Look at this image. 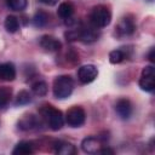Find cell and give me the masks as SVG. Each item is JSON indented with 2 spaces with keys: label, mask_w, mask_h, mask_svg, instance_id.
Instances as JSON below:
<instances>
[{
  "label": "cell",
  "mask_w": 155,
  "mask_h": 155,
  "mask_svg": "<svg viewBox=\"0 0 155 155\" xmlns=\"http://www.w3.org/2000/svg\"><path fill=\"white\" fill-rule=\"evenodd\" d=\"M57 15L62 18V19H70L71 16L74 15V6L71 2H62L58 6L57 10Z\"/></svg>",
  "instance_id": "2e32d148"
},
{
  "label": "cell",
  "mask_w": 155,
  "mask_h": 155,
  "mask_svg": "<svg viewBox=\"0 0 155 155\" xmlns=\"http://www.w3.org/2000/svg\"><path fill=\"white\" fill-rule=\"evenodd\" d=\"M33 153H34V145L31 142H27V140L18 142L12 150L13 155H28Z\"/></svg>",
  "instance_id": "9a60e30c"
},
{
  "label": "cell",
  "mask_w": 155,
  "mask_h": 155,
  "mask_svg": "<svg viewBox=\"0 0 155 155\" xmlns=\"http://www.w3.org/2000/svg\"><path fill=\"white\" fill-rule=\"evenodd\" d=\"M47 90H48L47 84H46L45 81H42V80H39V81H36V82H34V84L31 85V91H33V93H34L35 96H39V97L46 96Z\"/></svg>",
  "instance_id": "d6986e66"
},
{
  "label": "cell",
  "mask_w": 155,
  "mask_h": 155,
  "mask_svg": "<svg viewBox=\"0 0 155 155\" xmlns=\"http://www.w3.org/2000/svg\"><path fill=\"white\" fill-rule=\"evenodd\" d=\"M39 44L45 51H48V52H56L62 48L61 41L52 35H42L40 38Z\"/></svg>",
  "instance_id": "8fae6325"
},
{
  "label": "cell",
  "mask_w": 155,
  "mask_h": 155,
  "mask_svg": "<svg viewBox=\"0 0 155 155\" xmlns=\"http://www.w3.org/2000/svg\"><path fill=\"white\" fill-rule=\"evenodd\" d=\"M103 147V142L99 137H86L81 142V149L87 154H97Z\"/></svg>",
  "instance_id": "ba28073f"
},
{
  "label": "cell",
  "mask_w": 155,
  "mask_h": 155,
  "mask_svg": "<svg viewBox=\"0 0 155 155\" xmlns=\"http://www.w3.org/2000/svg\"><path fill=\"white\" fill-rule=\"evenodd\" d=\"M40 114L42 115V117L46 120L48 127L52 131H58L63 127L64 125V116L62 114V111L50 104L44 105L40 109Z\"/></svg>",
  "instance_id": "6da1fadb"
},
{
  "label": "cell",
  "mask_w": 155,
  "mask_h": 155,
  "mask_svg": "<svg viewBox=\"0 0 155 155\" xmlns=\"http://www.w3.org/2000/svg\"><path fill=\"white\" fill-rule=\"evenodd\" d=\"M125 58H127V53L125 52V50H114L109 53V61L111 64H119Z\"/></svg>",
  "instance_id": "7402d4cb"
},
{
  "label": "cell",
  "mask_w": 155,
  "mask_h": 155,
  "mask_svg": "<svg viewBox=\"0 0 155 155\" xmlns=\"http://www.w3.org/2000/svg\"><path fill=\"white\" fill-rule=\"evenodd\" d=\"M115 111L120 119L128 120L133 113V108H132L131 102L127 98H120L115 103Z\"/></svg>",
  "instance_id": "52a82bcc"
},
{
  "label": "cell",
  "mask_w": 155,
  "mask_h": 155,
  "mask_svg": "<svg viewBox=\"0 0 155 155\" xmlns=\"http://www.w3.org/2000/svg\"><path fill=\"white\" fill-rule=\"evenodd\" d=\"M7 6L13 11H23L28 5V0H6Z\"/></svg>",
  "instance_id": "603a6c76"
},
{
  "label": "cell",
  "mask_w": 155,
  "mask_h": 155,
  "mask_svg": "<svg viewBox=\"0 0 155 155\" xmlns=\"http://www.w3.org/2000/svg\"><path fill=\"white\" fill-rule=\"evenodd\" d=\"M90 22L96 28H104L111 22V12L105 5H97L92 8Z\"/></svg>",
  "instance_id": "3957f363"
},
{
  "label": "cell",
  "mask_w": 155,
  "mask_h": 155,
  "mask_svg": "<svg viewBox=\"0 0 155 155\" xmlns=\"http://www.w3.org/2000/svg\"><path fill=\"white\" fill-rule=\"evenodd\" d=\"M99 36L98 29L94 25H82L80 27V31H79V40L85 42V44H91L93 41H96Z\"/></svg>",
  "instance_id": "30bf717a"
},
{
  "label": "cell",
  "mask_w": 155,
  "mask_h": 155,
  "mask_svg": "<svg viewBox=\"0 0 155 155\" xmlns=\"http://www.w3.org/2000/svg\"><path fill=\"white\" fill-rule=\"evenodd\" d=\"M99 153L101 154H114V150L113 149H109V148H103L102 147V149L99 150Z\"/></svg>",
  "instance_id": "d4e9b609"
},
{
  "label": "cell",
  "mask_w": 155,
  "mask_h": 155,
  "mask_svg": "<svg viewBox=\"0 0 155 155\" xmlns=\"http://www.w3.org/2000/svg\"><path fill=\"white\" fill-rule=\"evenodd\" d=\"M5 29L8 31V33H16L18 29H19V22H18V18L15 17V16H7L6 19H5Z\"/></svg>",
  "instance_id": "ffe728a7"
},
{
  "label": "cell",
  "mask_w": 155,
  "mask_h": 155,
  "mask_svg": "<svg viewBox=\"0 0 155 155\" xmlns=\"http://www.w3.org/2000/svg\"><path fill=\"white\" fill-rule=\"evenodd\" d=\"M73 88H74V81L69 75H59L53 80L52 91H53V96L57 99L68 98L71 94Z\"/></svg>",
  "instance_id": "7a4b0ae2"
},
{
  "label": "cell",
  "mask_w": 155,
  "mask_h": 155,
  "mask_svg": "<svg viewBox=\"0 0 155 155\" xmlns=\"http://www.w3.org/2000/svg\"><path fill=\"white\" fill-rule=\"evenodd\" d=\"M98 75V69L93 64H86L81 65L78 70V78L81 84H90L96 80Z\"/></svg>",
  "instance_id": "8992f818"
},
{
  "label": "cell",
  "mask_w": 155,
  "mask_h": 155,
  "mask_svg": "<svg viewBox=\"0 0 155 155\" xmlns=\"http://www.w3.org/2000/svg\"><path fill=\"white\" fill-rule=\"evenodd\" d=\"M16 78V68L11 62L0 64V79L4 81H12Z\"/></svg>",
  "instance_id": "4fadbf2b"
},
{
  "label": "cell",
  "mask_w": 155,
  "mask_h": 155,
  "mask_svg": "<svg viewBox=\"0 0 155 155\" xmlns=\"http://www.w3.org/2000/svg\"><path fill=\"white\" fill-rule=\"evenodd\" d=\"M134 31H136V23L131 17H124L120 19L116 27V33L119 36H130Z\"/></svg>",
  "instance_id": "9c48e42d"
},
{
  "label": "cell",
  "mask_w": 155,
  "mask_h": 155,
  "mask_svg": "<svg viewBox=\"0 0 155 155\" xmlns=\"http://www.w3.org/2000/svg\"><path fill=\"white\" fill-rule=\"evenodd\" d=\"M12 98V90L6 86L0 87V109H4L7 107Z\"/></svg>",
  "instance_id": "ac0fdd59"
},
{
  "label": "cell",
  "mask_w": 155,
  "mask_h": 155,
  "mask_svg": "<svg viewBox=\"0 0 155 155\" xmlns=\"http://www.w3.org/2000/svg\"><path fill=\"white\" fill-rule=\"evenodd\" d=\"M30 102H31V94H30V92H28L25 90H22L16 96L15 105L16 107H18V105H25V104H28Z\"/></svg>",
  "instance_id": "44dd1931"
},
{
  "label": "cell",
  "mask_w": 155,
  "mask_h": 155,
  "mask_svg": "<svg viewBox=\"0 0 155 155\" xmlns=\"http://www.w3.org/2000/svg\"><path fill=\"white\" fill-rule=\"evenodd\" d=\"M39 126V120L33 114H25L18 120V128L22 131H33Z\"/></svg>",
  "instance_id": "7c38bea8"
},
{
  "label": "cell",
  "mask_w": 155,
  "mask_h": 155,
  "mask_svg": "<svg viewBox=\"0 0 155 155\" xmlns=\"http://www.w3.org/2000/svg\"><path fill=\"white\" fill-rule=\"evenodd\" d=\"M148 58H149V61H150L151 63H154V62H155V58H154V47H151V48H150L149 54H148Z\"/></svg>",
  "instance_id": "484cf974"
},
{
  "label": "cell",
  "mask_w": 155,
  "mask_h": 155,
  "mask_svg": "<svg viewBox=\"0 0 155 155\" xmlns=\"http://www.w3.org/2000/svg\"><path fill=\"white\" fill-rule=\"evenodd\" d=\"M139 87L145 92H151L155 88V69L153 65H147L142 70Z\"/></svg>",
  "instance_id": "5b68a950"
},
{
  "label": "cell",
  "mask_w": 155,
  "mask_h": 155,
  "mask_svg": "<svg viewBox=\"0 0 155 155\" xmlns=\"http://www.w3.org/2000/svg\"><path fill=\"white\" fill-rule=\"evenodd\" d=\"M48 19H50V17H48L47 12H45L42 10H39L33 17V24L36 28H42L48 23Z\"/></svg>",
  "instance_id": "e0dca14e"
},
{
  "label": "cell",
  "mask_w": 155,
  "mask_h": 155,
  "mask_svg": "<svg viewBox=\"0 0 155 155\" xmlns=\"http://www.w3.org/2000/svg\"><path fill=\"white\" fill-rule=\"evenodd\" d=\"M42 4H45V5H48V6H53V5H56L57 2H58V0H40Z\"/></svg>",
  "instance_id": "cb8c5ba5"
},
{
  "label": "cell",
  "mask_w": 155,
  "mask_h": 155,
  "mask_svg": "<svg viewBox=\"0 0 155 155\" xmlns=\"http://www.w3.org/2000/svg\"><path fill=\"white\" fill-rule=\"evenodd\" d=\"M54 151L58 155H74L76 153V148L74 144L64 140H58L54 144Z\"/></svg>",
  "instance_id": "5bb4252c"
},
{
  "label": "cell",
  "mask_w": 155,
  "mask_h": 155,
  "mask_svg": "<svg viewBox=\"0 0 155 155\" xmlns=\"http://www.w3.org/2000/svg\"><path fill=\"white\" fill-rule=\"evenodd\" d=\"M85 120H86L85 110L79 105H74L70 109H68V111L65 114L64 122H67L68 126H70L73 128H76V127L82 126L85 124Z\"/></svg>",
  "instance_id": "277c9868"
}]
</instances>
